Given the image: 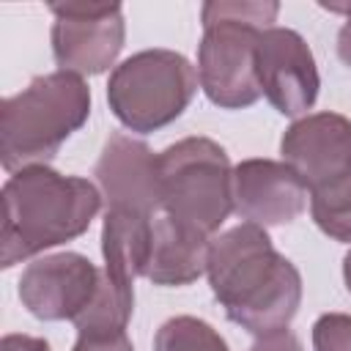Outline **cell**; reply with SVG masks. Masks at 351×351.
I'll use <instances>...</instances> for the list:
<instances>
[{
    "label": "cell",
    "instance_id": "obj_1",
    "mask_svg": "<svg viewBox=\"0 0 351 351\" xmlns=\"http://www.w3.org/2000/svg\"><path fill=\"white\" fill-rule=\"evenodd\" d=\"M208 285L225 315L255 337L288 329L302 304L299 269L274 250L266 228L239 222L208 250Z\"/></svg>",
    "mask_w": 351,
    "mask_h": 351
},
{
    "label": "cell",
    "instance_id": "obj_2",
    "mask_svg": "<svg viewBox=\"0 0 351 351\" xmlns=\"http://www.w3.org/2000/svg\"><path fill=\"white\" fill-rule=\"evenodd\" d=\"M101 208V192L80 176L30 165L3 184L0 266L11 269L49 247L82 236Z\"/></svg>",
    "mask_w": 351,
    "mask_h": 351
},
{
    "label": "cell",
    "instance_id": "obj_3",
    "mask_svg": "<svg viewBox=\"0 0 351 351\" xmlns=\"http://www.w3.org/2000/svg\"><path fill=\"white\" fill-rule=\"evenodd\" d=\"M280 14L274 0H211L200 8L203 38L197 44V82L206 99L222 110H241L261 99L255 47Z\"/></svg>",
    "mask_w": 351,
    "mask_h": 351
},
{
    "label": "cell",
    "instance_id": "obj_4",
    "mask_svg": "<svg viewBox=\"0 0 351 351\" xmlns=\"http://www.w3.org/2000/svg\"><path fill=\"white\" fill-rule=\"evenodd\" d=\"M90 88L82 77L52 71L33 77L27 88L0 107V162L8 173L47 165L60 145L88 121Z\"/></svg>",
    "mask_w": 351,
    "mask_h": 351
},
{
    "label": "cell",
    "instance_id": "obj_5",
    "mask_svg": "<svg viewBox=\"0 0 351 351\" xmlns=\"http://www.w3.org/2000/svg\"><path fill=\"white\" fill-rule=\"evenodd\" d=\"M162 211L173 222L214 236L233 211V167L208 137H184L159 154Z\"/></svg>",
    "mask_w": 351,
    "mask_h": 351
},
{
    "label": "cell",
    "instance_id": "obj_6",
    "mask_svg": "<svg viewBox=\"0 0 351 351\" xmlns=\"http://www.w3.org/2000/svg\"><path fill=\"white\" fill-rule=\"evenodd\" d=\"M197 85V71L181 52L143 49L112 69L107 104L129 132L151 134L189 107Z\"/></svg>",
    "mask_w": 351,
    "mask_h": 351
},
{
    "label": "cell",
    "instance_id": "obj_7",
    "mask_svg": "<svg viewBox=\"0 0 351 351\" xmlns=\"http://www.w3.org/2000/svg\"><path fill=\"white\" fill-rule=\"evenodd\" d=\"M280 154L307 186L315 222L351 208V121L346 115L313 112L296 118L280 140Z\"/></svg>",
    "mask_w": 351,
    "mask_h": 351
},
{
    "label": "cell",
    "instance_id": "obj_8",
    "mask_svg": "<svg viewBox=\"0 0 351 351\" xmlns=\"http://www.w3.org/2000/svg\"><path fill=\"white\" fill-rule=\"evenodd\" d=\"M52 55L60 71L88 77L107 71L126 38L121 3H52Z\"/></svg>",
    "mask_w": 351,
    "mask_h": 351
},
{
    "label": "cell",
    "instance_id": "obj_9",
    "mask_svg": "<svg viewBox=\"0 0 351 351\" xmlns=\"http://www.w3.org/2000/svg\"><path fill=\"white\" fill-rule=\"evenodd\" d=\"M101 269L80 252L36 258L19 277L22 307L38 321H77L96 299Z\"/></svg>",
    "mask_w": 351,
    "mask_h": 351
},
{
    "label": "cell",
    "instance_id": "obj_10",
    "mask_svg": "<svg viewBox=\"0 0 351 351\" xmlns=\"http://www.w3.org/2000/svg\"><path fill=\"white\" fill-rule=\"evenodd\" d=\"M255 74L261 96L288 118L304 115L321 88L318 66L307 41L291 27H266L255 47Z\"/></svg>",
    "mask_w": 351,
    "mask_h": 351
},
{
    "label": "cell",
    "instance_id": "obj_11",
    "mask_svg": "<svg viewBox=\"0 0 351 351\" xmlns=\"http://www.w3.org/2000/svg\"><path fill=\"white\" fill-rule=\"evenodd\" d=\"M93 176L101 186L107 208L112 211H129L154 219V214L162 208L159 154L132 134L115 132L107 137Z\"/></svg>",
    "mask_w": 351,
    "mask_h": 351
},
{
    "label": "cell",
    "instance_id": "obj_12",
    "mask_svg": "<svg viewBox=\"0 0 351 351\" xmlns=\"http://www.w3.org/2000/svg\"><path fill=\"white\" fill-rule=\"evenodd\" d=\"M307 186L285 162L244 159L233 167V211L258 228L293 222L307 208Z\"/></svg>",
    "mask_w": 351,
    "mask_h": 351
},
{
    "label": "cell",
    "instance_id": "obj_13",
    "mask_svg": "<svg viewBox=\"0 0 351 351\" xmlns=\"http://www.w3.org/2000/svg\"><path fill=\"white\" fill-rule=\"evenodd\" d=\"M208 250L211 239L200 236L170 217H154L151 228V252L145 263V274L154 285L178 288L189 285L208 269Z\"/></svg>",
    "mask_w": 351,
    "mask_h": 351
},
{
    "label": "cell",
    "instance_id": "obj_14",
    "mask_svg": "<svg viewBox=\"0 0 351 351\" xmlns=\"http://www.w3.org/2000/svg\"><path fill=\"white\" fill-rule=\"evenodd\" d=\"M151 228L154 219L129 214V211H104L101 225V277L123 293H134V280L145 274L151 252Z\"/></svg>",
    "mask_w": 351,
    "mask_h": 351
},
{
    "label": "cell",
    "instance_id": "obj_15",
    "mask_svg": "<svg viewBox=\"0 0 351 351\" xmlns=\"http://www.w3.org/2000/svg\"><path fill=\"white\" fill-rule=\"evenodd\" d=\"M154 351H230L225 337L195 315L167 318L154 337Z\"/></svg>",
    "mask_w": 351,
    "mask_h": 351
},
{
    "label": "cell",
    "instance_id": "obj_16",
    "mask_svg": "<svg viewBox=\"0 0 351 351\" xmlns=\"http://www.w3.org/2000/svg\"><path fill=\"white\" fill-rule=\"evenodd\" d=\"M313 348L315 351H351V315L324 313L313 324Z\"/></svg>",
    "mask_w": 351,
    "mask_h": 351
},
{
    "label": "cell",
    "instance_id": "obj_17",
    "mask_svg": "<svg viewBox=\"0 0 351 351\" xmlns=\"http://www.w3.org/2000/svg\"><path fill=\"white\" fill-rule=\"evenodd\" d=\"M71 351H134V346L126 332H107V335L85 332L77 337Z\"/></svg>",
    "mask_w": 351,
    "mask_h": 351
},
{
    "label": "cell",
    "instance_id": "obj_18",
    "mask_svg": "<svg viewBox=\"0 0 351 351\" xmlns=\"http://www.w3.org/2000/svg\"><path fill=\"white\" fill-rule=\"evenodd\" d=\"M250 351H302V343L296 340L293 332L282 329V332H274V335H266V337H258L252 343Z\"/></svg>",
    "mask_w": 351,
    "mask_h": 351
},
{
    "label": "cell",
    "instance_id": "obj_19",
    "mask_svg": "<svg viewBox=\"0 0 351 351\" xmlns=\"http://www.w3.org/2000/svg\"><path fill=\"white\" fill-rule=\"evenodd\" d=\"M329 239L335 241H346L351 244V208L346 214H337V217H326V219H318L315 222Z\"/></svg>",
    "mask_w": 351,
    "mask_h": 351
},
{
    "label": "cell",
    "instance_id": "obj_20",
    "mask_svg": "<svg viewBox=\"0 0 351 351\" xmlns=\"http://www.w3.org/2000/svg\"><path fill=\"white\" fill-rule=\"evenodd\" d=\"M0 348L3 351H49V343L33 335H5Z\"/></svg>",
    "mask_w": 351,
    "mask_h": 351
},
{
    "label": "cell",
    "instance_id": "obj_21",
    "mask_svg": "<svg viewBox=\"0 0 351 351\" xmlns=\"http://www.w3.org/2000/svg\"><path fill=\"white\" fill-rule=\"evenodd\" d=\"M337 58L346 66H351V11H348V16H346V22L337 33Z\"/></svg>",
    "mask_w": 351,
    "mask_h": 351
},
{
    "label": "cell",
    "instance_id": "obj_22",
    "mask_svg": "<svg viewBox=\"0 0 351 351\" xmlns=\"http://www.w3.org/2000/svg\"><path fill=\"white\" fill-rule=\"evenodd\" d=\"M343 280H346V288H348V293H351V250H348L346 258H343Z\"/></svg>",
    "mask_w": 351,
    "mask_h": 351
}]
</instances>
